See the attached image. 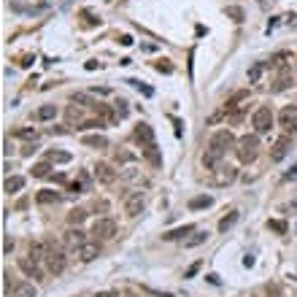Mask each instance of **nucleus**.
Segmentation results:
<instances>
[{"label": "nucleus", "mask_w": 297, "mask_h": 297, "mask_svg": "<svg viewBox=\"0 0 297 297\" xmlns=\"http://www.w3.org/2000/svg\"><path fill=\"white\" fill-rule=\"evenodd\" d=\"M235 143L238 141L233 138L230 130H219V133H214V138H211V143H208V149H206V154H203V165H206L208 170H216L222 165V157L227 154Z\"/></svg>", "instance_id": "nucleus-1"}, {"label": "nucleus", "mask_w": 297, "mask_h": 297, "mask_svg": "<svg viewBox=\"0 0 297 297\" xmlns=\"http://www.w3.org/2000/svg\"><path fill=\"white\" fill-rule=\"evenodd\" d=\"M235 154H238V160H241L243 165L254 162L257 154H260V138H257V135H243V138H238Z\"/></svg>", "instance_id": "nucleus-2"}, {"label": "nucleus", "mask_w": 297, "mask_h": 297, "mask_svg": "<svg viewBox=\"0 0 297 297\" xmlns=\"http://www.w3.org/2000/svg\"><path fill=\"white\" fill-rule=\"evenodd\" d=\"M252 124H254L257 135L270 133V127H273V111H270L268 105H260V108L254 111V116H252Z\"/></svg>", "instance_id": "nucleus-3"}, {"label": "nucleus", "mask_w": 297, "mask_h": 297, "mask_svg": "<svg viewBox=\"0 0 297 297\" xmlns=\"http://www.w3.org/2000/svg\"><path fill=\"white\" fill-rule=\"evenodd\" d=\"M46 270L49 273H54V276H59L65 270V265H68V260H65V254L59 252V249H51V246H46Z\"/></svg>", "instance_id": "nucleus-4"}, {"label": "nucleus", "mask_w": 297, "mask_h": 297, "mask_svg": "<svg viewBox=\"0 0 297 297\" xmlns=\"http://www.w3.org/2000/svg\"><path fill=\"white\" fill-rule=\"evenodd\" d=\"M133 138H135V143L141 149H149V146H154V130H151V124L146 122H138L135 124V130H133Z\"/></svg>", "instance_id": "nucleus-5"}, {"label": "nucleus", "mask_w": 297, "mask_h": 297, "mask_svg": "<svg viewBox=\"0 0 297 297\" xmlns=\"http://www.w3.org/2000/svg\"><path fill=\"white\" fill-rule=\"evenodd\" d=\"M238 178V170L230 168V165H219V168L214 170V176H211V184L214 187H227V184H233Z\"/></svg>", "instance_id": "nucleus-6"}, {"label": "nucleus", "mask_w": 297, "mask_h": 297, "mask_svg": "<svg viewBox=\"0 0 297 297\" xmlns=\"http://www.w3.org/2000/svg\"><path fill=\"white\" fill-rule=\"evenodd\" d=\"M143 206H146V197H143V192L124 195V214H127V216H138L143 211Z\"/></svg>", "instance_id": "nucleus-7"}, {"label": "nucleus", "mask_w": 297, "mask_h": 297, "mask_svg": "<svg viewBox=\"0 0 297 297\" xmlns=\"http://www.w3.org/2000/svg\"><path fill=\"white\" fill-rule=\"evenodd\" d=\"M279 124L287 133H297V105H284L279 114Z\"/></svg>", "instance_id": "nucleus-8"}, {"label": "nucleus", "mask_w": 297, "mask_h": 297, "mask_svg": "<svg viewBox=\"0 0 297 297\" xmlns=\"http://www.w3.org/2000/svg\"><path fill=\"white\" fill-rule=\"evenodd\" d=\"M116 233V222L114 219H97L92 224V235L95 238H114Z\"/></svg>", "instance_id": "nucleus-9"}, {"label": "nucleus", "mask_w": 297, "mask_h": 297, "mask_svg": "<svg viewBox=\"0 0 297 297\" xmlns=\"http://www.w3.org/2000/svg\"><path fill=\"white\" fill-rule=\"evenodd\" d=\"M65 246L68 249H81L84 243H87V235H84V230H78V227H70L68 233H65Z\"/></svg>", "instance_id": "nucleus-10"}, {"label": "nucleus", "mask_w": 297, "mask_h": 297, "mask_svg": "<svg viewBox=\"0 0 297 297\" xmlns=\"http://www.w3.org/2000/svg\"><path fill=\"white\" fill-rule=\"evenodd\" d=\"M95 178H97L100 184H114V181H116V170L111 168L108 162H97V165H95Z\"/></svg>", "instance_id": "nucleus-11"}, {"label": "nucleus", "mask_w": 297, "mask_h": 297, "mask_svg": "<svg viewBox=\"0 0 297 297\" xmlns=\"http://www.w3.org/2000/svg\"><path fill=\"white\" fill-rule=\"evenodd\" d=\"M97 257H100V243L97 241H87L78 249V260L81 262H92V260H97Z\"/></svg>", "instance_id": "nucleus-12"}, {"label": "nucleus", "mask_w": 297, "mask_h": 297, "mask_svg": "<svg viewBox=\"0 0 297 297\" xmlns=\"http://www.w3.org/2000/svg\"><path fill=\"white\" fill-rule=\"evenodd\" d=\"M289 146H292V138H289V135L279 138V141H276V146H273V151H270V160H273V162H281L284 157H287Z\"/></svg>", "instance_id": "nucleus-13"}, {"label": "nucleus", "mask_w": 297, "mask_h": 297, "mask_svg": "<svg viewBox=\"0 0 297 297\" xmlns=\"http://www.w3.org/2000/svg\"><path fill=\"white\" fill-rule=\"evenodd\" d=\"M19 270L22 273H27V276H32V279H41V268H38V262L35 260H30V257H19Z\"/></svg>", "instance_id": "nucleus-14"}, {"label": "nucleus", "mask_w": 297, "mask_h": 297, "mask_svg": "<svg viewBox=\"0 0 297 297\" xmlns=\"http://www.w3.org/2000/svg\"><path fill=\"white\" fill-rule=\"evenodd\" d=\"M143 160H146L151 168H160L162 165V154H160V149H157V143L149 146V149H143Z\"/></svg>", "instance_id": "nucleus-15"}, {"label": "nucleus", "mask_w": 297, "mask_h": 297, "mask_svg": "<svg viewBox=\"0 0 297 297\" xmlns=\"http://www.w3.org/2000/svg\"><path fill=\"white\" fill-rule=\"evenodd\" d=\"M59 192H54V189H41V192L35 195V200L41 203V206H49V203H59Z\"/></svg>", "instance_id": "nucleus-16"}, {"label": "nucleus", "mask_w": 297, "mask_h": 297, "mask_svg": "<svg viewBox=\"0 0 297 297\" xmlns=\"http://www.w3.org/2000/svg\"><path fill=\"white\" fill-rule=\"evenodd\" d=\"M22 187H24V178L22 176H8V178H5V184H3V189L8 195H16Z\"/></svg>", "instance_id": "nucleus-17"}, {"label": "nucleus", "mask_w": 297, "mask_h": 297, "mask_svg": "<svg viewBox=\"0 0 297 297\" xmlns=\"http://www.w3.org/2000/svg\"><path fill=\"white\" fill-rule=\"evenodd\" d=\"M192 233H195V227H192V224H184V227H178V230H170V233H165L162 238H165V241H178V238L192 235Z\"/></svg>", "instance_id": "nucleus-18"}, {"label": "nucleus", "mask_w": 297, "mask_h": 297, "mask_svg": "<svg viewBox=\"0 0 297 297\" xmlns=\"http://www.w3.org/2000/svg\"><path fill=\"white\" fill-rule=\"evenodd\" d=\"M206 241H208V233H206V230H195L192 238H187V241H184V246H187V249H195V246H200V243H206Z\"/></svg>", "instance_id": "nucleus-19"}, {"label": "nucleus", "mask_w": 297, "mask_h": 297, "mask_svg": "<svg viewBox=\"0 0 297 297\" xmlns=\"http://www.w3.org/2000/svg\"><path fill=\"white\" fill-rule=\"evenodd\" d=\"M84 143L92 149H108V138L105 135H84Z\"/></svg>", "instance_id": "nucleus-20"}, {"label": "nucleus", "mask_w": 297, "mask_h": 297, "mask_svg": "<svg viewBox=\"0 0 297 297\" xmlns=\"http://www.w3.org/2000/svg\"><path fill=\"white\" fill-rule=\"evenodd\" d=\"M265 70H268V62H254L252 68H249V84H257Z\"/></svg>", "instance_id": "nucleus-21"}, {"label": "nucleus", "mask_w": 297, "mask_h": 297, "mask_svg": "<svg viewBox=\"0 0 297 297\" xmlns=\"http://www.w3.org/2000/svg\"><path fill=\"white\" fill-rule=\"evenodd\" d=\"M57 116V105H41V108L35 111V119H41V122H49V119Z\"/></svg>", "instance_id": "nucleus-22"}, {"label": "nucleus", "mask_w": 297, "mask_h": 297, "mask_svg": "<svg viewBox=\"0 0 297 297\" xmlns=\"http://www.w3.org/2000/svg\"><path fill=\"white\" fill-rule=\"evenodd\" d=\"M38 292H35V287L32 284H16V289H14V297H35Z\"/></svg>", "instance_id": "nucleus-23"}, {"label": "nucleus", "mask_w": 297, "mask_h": 297, "mask_svg": "<svg viewBox=\"0 0 297 297\" xmlns=\"http://www.w3.org/2000/svg\"><path fill=\"white\" fill-rule=\"evenodd\" d=\"M30 260H35V262H41V260H46V246L43 243H30Z\"/></svg>", "instance_id": "nucleus-24"}, {"label": "nucleus", "mask_w": 297, "mask_h": 297, "mask_svg": "<svg viewBox=\"0 0 297 297\" xmlns=\"http://www.w3.org/2000/svg\"><path fill=\"white\" fill-rule=\"evenodd\" d=\"M46 162H51V165H54V162H70V154H68V151H54V149H51L49 154H46Z\"/></svg>", "instance_id": "nucleus-25"}, {"label": "nucleus", "mask_w": 297, "mask_h": 297, "mask_svg": "<svg viewBox=\"0 0 297 297\" xmlns=\"http://www.w3.org/2000/svg\"><path fill=\"white\" fill-rule=\"evenodd\" d=\"M211 203H214V200H211L208 195H203V197H192V200H189V208H192V211H200V208H208Z\"/></svg>", "instance_id": "nucleus-26"}, {"label": "nucleus", "mask_w": 297, "mask_h": 297, "mask_svg": "<svg viewBox=\"0 0 297 297\" xmlns=\"http://www.w3.org/2000/svg\"><path fill=\"white\" fill-rule=\"evenodd\" d=\"M238 222V211H230L227 216H224V219L219 222V233H227L230 227H233V224Z\"/></svg>", "instance_id": "nucleus-27"}, {"label": "nucleus", "mask_w": 297, "mask_h": 297, "mask_svg": "<svg viewBox=\"0 0 297 297\" xmlns=\"http://www.w3.org/2000/svg\"><path fill=\"white\" fill-rule=\"evenodd\" d=\"M84 219H87V211H81V208H73V211L68 214V224H76V227H78Z\"/></svg>", "instance_id": "nucleus-28"}, {"label": "nucleus", "mask_w": 297, "mask_h": 297, "mask_svg": "<svg viewBox=\"0 0 297 297\" xmlns=\"http://www.w3.org/2000/svg\"><path fill=\"white\" fill-rule=\"evenodd\" d=\"M122 181H127V184H138V181H141V170H138V168H127V170L122 173Z\"/></svg>", "instance_id": "nucleus-29"}, {"label": "nucleus", "mask_w": 297, "mask_h": 297, "mask_svg": "<svg viewBox=\"0 0 297 297\" xmlns=\"http://www.w3.org/2000/svg\"><path fill=\"white\" fill-rule=\"evenodd\" d=\"M16 138H22V141H35V138H38V130H35V127H19V130H16Z\"/></svg>", "instance_id": "nucleus-30"}, {"label": "nucleus", "mask_w": 297, "mask_h": 297, "mask_svg": "<svg viewBox=\"0 0 297 297\" xmlns=\"http://www.w3.org/2000/svg\"><path fill=\"white\" fill-rule=\"evenodd\" d=\"M49 173H51V162H38L35 168H32V176L35 178H46Z\"/></svg>", "instance_id": "nucleus-31"}, {"label": "nucleus", "mask_w": 297, "mask_h": 297, "mask_svg": "<svg viewBox=\"0 0 297 297\" xmlns=\"http://www.w3.org/2000/svg\"><path fill=\"white\" fill-rule=\"evenodd\" d=\"M70 100H73V103H81V105H89V108H95L92 97H89V95H84V92H73V95H70Z\"/></svg>", "instance_id": "nucleus-32"}, {"label": "nucleus", "mask_w": 297, "mask_h": 297, "mask_svg": "<svg viewBox=\"0 0 297 297\" xmlns=\"http://www.w3.org/2000/svg\"><path fill=\"white\" fill-rule=\"evenodd\" d=\"M111 108H114V116H116V119H124V116H127V103H124V100H116Z\"/></svg>", "instance_id": "nucleus-33"}, {"label": "nucleus", "mask_w": 297, "mask_h": 297, "mask_svg": "<svg viewBox=\"0 0 297 297\" xmlns=\"http://www.w3.org/2000/svg\"><path fill=\"white\" fill-rule=\"evenodd\" d=\"M127 84H133V87H135L138 92H143L146 97H151V95H154V92H151V87H146V84H141V81H135V78H130Z\"/></svg>", "instance_id": "nucleus-34"}, {"label": "nucleus", "mask_w": 297, "mask_h": 297, "mask_svg": "<svg viewBox=\"0 0 297 297\" xmlns=\"http://www.w3.org/2000/svg\"><path fill=\"white\" fill-rule=\"evenodd\" d=\"M227 16H233L235 22H243V11L238 5H227Z\"/></svg>", "instance_id": "nucleus-35"}, {"label": "nucleus", "mask_w": 297, "mask_h": 297, "mask_svg": "<svg viewBox=\"0 0 297 297\" xmlns=\"http://www.w3.org/2000/svg\"><path fill=\"white\" fill-rule=\"evenodd\" d=\"M268 227H270V230H276V233H281V235L287 233V224L279 222V219H270V222H268Z\"/></svg>", "instance_id": "nucleus-36"}, {"label": "nucleus", "mask_w": 297, "mask_h": 297, "mask_svg": "<svg viewBox=\"0 0 297 297\" xmlns=\"http://www.w3.org/2000/svg\"><path fill=\"white\" fill-rule=\"evenodd\" d=\"M68 119H70V122H76V124H81V111H78L76 105H70V108H68Z\"/></svg>", "instance_id": "nucleus-37"}, {"label": "nucleus", "mask_w": 297, "mask_h": 297, "mask_svg": "<svg viewBox=\"0 0 297 297\" xmlns=\"http://www.w3.org/2000/svg\"><path fill=\"white\" fill-rule=\"evenodd\" d=\"M154 68H157V70H160V73H173V65H170V62H168V59H160V62H157V65H154Z\"/></svg>", "instance_id": "nucleus-38"}, {"label": "nucleus", "mask_w": 297, "mask_h": 297, "mask_svg": "<svg viewBox=\"0 0 297 297\" xmlns=\"http://www.w3.org/2000/svg\"><path fill=\"white\" fill-rule=\"evenodd\" d=\"M287 87H289V76H287V73H281V78H279V84H276V87H273V89H276V92H281V89H287Z\"/></svg>", "instance_id": "nucleus-39"}, {"label": "nucleus", "mask_w": 297, "mask_h": 297, "mask_svg": "<svg viewBox=\"0 0 297 297\" xmlns=\"http://www.w3.org/2000/svg\"><path fill=\"white\" fill-rule=\"evenodd\" d=\"M116 162H130V160H133V154H130V151H116Z\"/></svg>", "instance_id": "nucleus-40"}, {"label": "nucleus", "mask_w": 297, "mask_h": 297, "mask_svg": "<svg viewBox=\"0 0 297 297\" xmlns=\"http://www.w3.org/2000/svg\"><path fill=\"white\" fill-rule=\"evenodd\" d=\"M3 252H5V254H11V252H14V241H11V238H8V235H5V243H3Z\"/></svg>", "instance_id": "nucleus-41"}, {"label": "nucleus", "mask_w": 297, "mask_h": 297, "mask_svg": "<svg viewBox=\"0 0 297 297\" xmlns=\"http://www.w3.org/2000/svg\"><path fill=\"white\" fill-rule=\"evenodd\" d=\"M197 270H200V262H195V265H189V270H187V273H184V276H187V279H192V276L197 273Z\"/></svg>", "instance_id": "nucleus-42"}, {"label": "nucleus", "mask_w": 297, "mask_h": 297, "mask_svg": "<svg viewBox=\"0 0 297 297\" xmlns=\"http://www.w3.org/2000/svg\"><path fill=\"white\" fill-rule=\"evenodd\" d=\"M119 43H122V46H133V38H130V35H122V38H119Z\"/></svg>", "instance_id": "nucleus-43"}, {"label": "nucleus", "mask_w": 297, "mask_h": 297, "mask_svg": "<svg viewBox=\"0 0 297 297\" xmlns=\"http://www.w3.org/2000/svg\"><path fill=\"white\" fill-rule=\"evenodd\" d=\"M32 151H35V146H32V143H27V146H24V149H22V154H24V157H30V154H32Z\"/></svg>", "instance_id": "nucleus-44"}, {"label": "nucleus", "mask_w": 297, "mask_h": 297, "mask_svg": "<svg viewBox=\"0 0 297 297\" xmlns=\"http://www.w3.org/2000/svg\"><path fill=\"white\" fill-rule=\"evenodd\" d=\"M95 68H100V62H95V59H89V62H87V70H95Z\"/></svg>", "instance_id": "nucleus-45"}, {"label": "nucleus", "mask_w": 297, "mask_h": 297, "mask_svg": "<svg viewBox=\"0 0 297 297\" xmlns=\"http://www.w3.org/2000/svg\"><path fill=\"white\" fill-rule=\"evenodd\" d=\"M97 297H116V295H114V292H100Z\"/></svg>", "instance_id": "nucleus-46"}, {"label": "nucleus", "mask_w": 297, "mask_h": 297, "mask_svg": "<svg viewBox=\"0 0 297 297\" xmlns=\"http://www.w3.org/2000/svg\"><path fill=\"white\" fill-rule=\"evenodd\" d=\"M292 176H297V165L292 168V173H287V178H292Z\"/></svg>", "instance_id": "nucleus-47"}]
</instances>
